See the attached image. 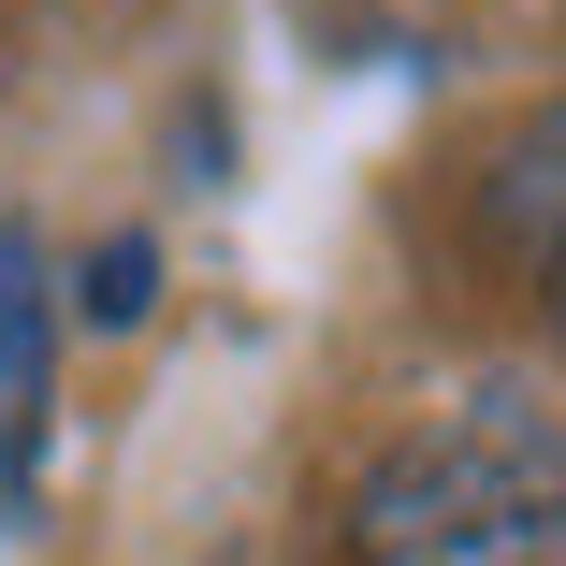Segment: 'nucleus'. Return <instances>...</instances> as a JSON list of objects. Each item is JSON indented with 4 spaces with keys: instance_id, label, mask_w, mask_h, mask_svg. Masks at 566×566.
<instances>
[{
    "instance_id": "f257e3e1",
    "label": "nucleus",
    "mask_w": 566,
    "mask_h": 566,
    "mask_svg": "<svg viewBox=\"0 0 566 566\" xmlns=\"http://www.w3.org/2000/svg\"><path fill=\"white\" fill-rule=\"evenodd\" d=\"M349 566H566V436L509 392L392 436L349 494Z\"/></svg>"
},
{
    "instance_id": "f03ea898",
    "label": "nucleus",
    "mask_w": 566,
    "mask_h": 566,
    "mask_svg": "<svg viewBox=\"0 0 566 566\" xmlns=\"http://www.w3.org/2000/svg\"><path fill=\"white\" fill-rule=\"evenodd\" d=\"M44 378H59L44 233H30V218H0V494H30V465H44Z\"/></svg>"
},
{
    "instance_id": "7ed1b4c3",
    "label": "nucleus",
    "mask_w": 566,
    "mask_h": 566,
    "mask_svg": "<svg viewBox=\"0 0 566 566\" xmlns=\"http://www.w3.org/2000/svg\"><path fill=\"white\" fill-rule=\"evenodd\" d=\"M480 248L523 262V276L566 262V102H537V117L494 132V160H480Z\"/></svg>"
},
{
    "instance_id": "20e7f679",
    "label": "nucleus",
    "mask_w": 566,
    "mask_h": 566,
    "mask_svg": "<svg viewBox=\"0 0 566 566\" xmlns=\"http://www.w3.org/2000/svg\"><path fill=\"white\" fill-rule=\"evenodd\" d=\"M146 305H160V248H146V233H102V248H87V276H73V319L117 334V319H146Z\"/></svg>"
},
{
    "instance_id": "39448f33",
    "label": "nucleus",
    "mask_w": 566,
    "mask_h": 566,
    "mask_svg": "<svg viewBox=\"0 0 566 566\" xmlns=\"http://www.w3.org/2000/svg\"><path fill=\"white\" fill-rule=\"evenodd\" d=\"M552 349H566V262H552Z\"/></svg>"
}]
</instances>
